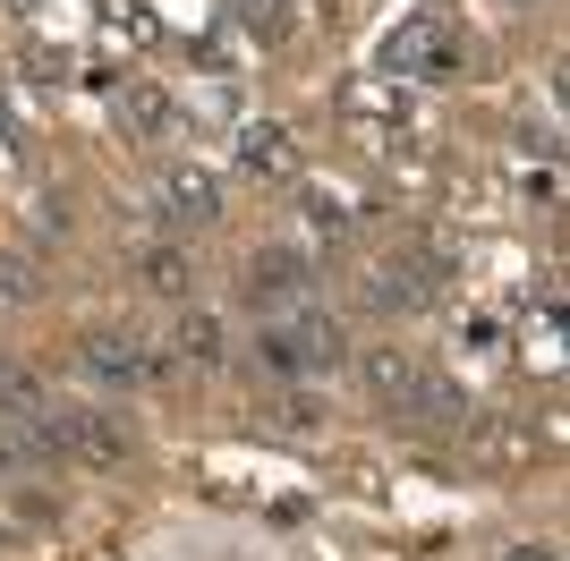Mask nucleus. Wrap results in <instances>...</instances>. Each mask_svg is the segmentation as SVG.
Masks as SVG:
<instances>
[{"mask_svg":"<svg viewBox=\"0 0 570 561\" xmlns=\"http://www.w3.org/2000/svg\"><path fill=\"white\" fill-rule=\"evenodd\" d=\"M383 69L392 77H452L460 69V35L443 18H409L392 43H383Z\"/></svg>","mask_w":570,"mask_h":561,"instance_id":"f257e3e1","label":"nucleus"},{"mask_svg":"<svg viewBox=\"0 0 570 561\" xmlns=\"http://www.w3.org/2000/svg\"><path fill=\"white\" fill-rule=\"evenodd\" d=\"M315 298V264L298 256V247H256L247 256V306H307Z\"/></svg>","mask_w":570,"mask_h":561,"instance_id":"f03ea898","label":"nucleus"},{"mask_svg":"<svg viewBox=\"0 0 570 561\" xmlns=\"http://www.w3.org/2000/svg\"><path fill=\"white\" fill-rule=\"evenodd\" d=\"M163 222H179V230H214L222 222V179L214 170H163Z\"/></svg>","mask_w":570,"mask_h":561,"instance_id":"7ed1b4c3","label":"nucleus"},{"mask_svg":"<svg viewBox=\"0 0 570 561\" xmlns=\"http://www.w3.org/2000/svg\"><path fill=\"white\" fill-rule=\"evenodd\" d=\"M60 434H69L77 460L128 468V417H111V409H60Z\"/></svg>","mask_w":570,"mask_h":561,"instance_id":"20e7f679","label":"nucleus"},{"mask_svg":"<svg viewBox=\"0 0 570 561\" xmlns=\"http://www.w3.org/2000/svg\"><path fill=\"white\" fill-rule=\"evenodd\" d=\"M77 357H86V374H102V383H154V374H163L137 332H86Z\"/></svg>","mask_w":570,"mask_h":561,"instance_id":"39448f33","label":"nucleus"},{"mask_svg":"<svg viewBox=\"0 0 570 561\" xmlns=\"http://www.w3.org/2000/svg\"><path fill=\"white\" fill-rule=\"evenodd\" d=\"M426 298H434V280L417 273L409 256H392V264H375V273H366V306H375V315H417Z\"/></svg>","mask_w":570,"mask_h":561,"instance_id":"423d86ee","label":"nucleus"},{"mask_svg":"<svg viewBox=\"0 0 570 561\" xmlns=\"http://www.w3.org/2000/svg\"><path fill=\"white\" fill-rule=\"evenodd\" d=\"M357 366H366V392H375L383 409H409V392H417V374H426V366H417L409 350H366Z\"/></svg>","mask_w":570,"mask_h":561,"instance_id":"0eeeda50","label":"nucleus"},{"mask_svg":"<svg viewBox=\"0 0 570 561\" xmlns=\"http://www.w3.org/2000/svg\"><path fill=\"white\" fill-rule=\"evenodd\" d=\"M401 417H426L434 434H460V425H469V400H460V383H443V374H417V392H409Z\"/></svg>","mask_w":570,"mask_h":561,"instance_id":"6e6552de","label":"nucleus"},{"mask_svg":"<svg viewBox=\"0 0 570 561\" xmlns=\"http://www.w3.org/2000/svg\"><path fill=\"white\" fill-rule=\"evenodd\" d=\"M60 400L35 383V366H18V357H0V417L9 425H26V417H51Z\"/></svg>","mask_w":570,"mask_h":561,"instance_id":"1a4fd4ad","label":"nucleus"},{"mask_svg":"<svg viewBox=\"0 0 570 561\" xmlns=\"http://www.w3.org/2000/svg\"><path fill=\"white\" fill-rule=\"evenodd\" d=\"M170 350L188 357V366H222V357H230V350H222V315H214V306H188L179 332H170Z\"/></svg>","mask_w":570,"mask_h":561,"instance_id":"9d476101","label":"nucleus"},{"mask_svg":"<svg viewBox=\"0 0 570 561\" xmlns=\"http://www.w3.org/2000/svg\"><path fill=\"white\" fill-rule=\"evenodd\" d=\"M43 298V264L18 256V247H0V315H18V306Z\"/></svg>","mask_w":570,"mask_h":561,"instance_id":"9b49d317","label":"nucleus"},{"mask_svg":"<svg viewBox=\"0 0 570 561\" xmlns=\"http://www.w3.org/2000/svg\"><path fill=\"white\" fill-rule=\"evenodd\" d=\"M145 289H154V298H188V289H196V264L179 256V247H154V256H145Z\"/></svg>","mask_w":570,"mask_h":561,"instance_id":"f8f14e48","label":"nucleus"},{"mask_svg":"<svg viewBox=\"0 0 570 561\" xmlns=\"http://www.w3.org/2000/svg\"><path fill=\"white\" fill-rule=\"evenodd\" d=\"M238 163L256 170V179H264V170L282 179V170L298 163V154H289V137H282V128H247V137H238Z\"/></svg>","mask_w":570,"mask_h":561,"instance_id":"ddd939ff","label":"nucleus"},{"mask_svg":"<svg viewBox=\"0 0 570 561\" xmlns=\"http://www.w3.org/2000/svg\"><path fill=\"white\" fill-rule=\"evenodd\" d=\"M289 341H298V357H307V366H341V350H350V341H341V324H324V315H298V324H289Z\"/></svg>","mask_w":570,"mask_h":561,"instance_id":"4468645a","label":"nucleus"},{"mask_svg":"<svg viewBox=\"0 0 570 561\" xmlns=\"http://www.w3.org/2000/svg\"><path fill=\"white\" fill-rule=\"evenodd\" d=\"M256 357H264V374H307V357H298L289 324H264V332H256Z\"/></svg>","mask_w":570,"mask_h":561,"instance_id":"2eb2a0df","label":"nucleus"},{"mask_svg":"<svg viewBox=\"0 0 570 561\" xmlns=\"http://www.w3.org/2000/svg\"><path fill=\"white\" fill-rule=\"evenodd\" d=\"M128 128H137V137L170 128V94H163V86H128Z\"/></svg>","mask_w":570,"mask_h":561,"instance_id":"dca6fc26","label":"nucleus"},{"mask_svg":"<svg viewBox=\"0 0 570 561\" xmlns=\"http://www.w3.org/2000/svg\"><path fill=\"white\" fill-rule=\"evenodd\" d=\"M307 222H315V230H333V238H341V230H350V213H341V205H333V196H307Z\"/></svg>","mask_w":570,"mask_h":561,"instance_id":"f3484780","label":"nucleus"},{"mask_svg":"<svg viewBox=\"0 0 570 561\" xmlns=\"http://www.w3.org/2000/svg\"><path fill=\"white\" fill-rule=\"evenodd\" d=\"M502 561H562V553H553V544H511Z\"/></svg>","mask_w":570,"mask_h":561,"instance_id":"a211bd4d","label":"nucleus"},{"mask_svg":"<svg viewBox=\"0 0 570 561\" xmlns=\"http://www.w3.org/2000/svg\"><path fill=\"white\" fill-rule=\"evenodd\" d=\"M0 476H18V434H0Z\"/></svg>","mask_w":570,"mask_h":561,"instance_id":"6ab92c4d","label":"nucleus"}]
</instances>
